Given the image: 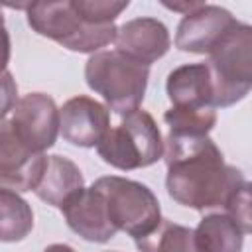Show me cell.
I'll list each match as a JSON object with an SVG mask.
<instances>
[{
    "label": "cell",
    "instance_id": "cell-1",
    "mask_svg": "<svg viewBox=\"0 0 252 252\" xmlns=\"http://www.w3.org/2000/svg\"><path fill=\"white\" fill-rule=\"evenodd\" d=\"M165 187L173 201L195 211L222 209L230 193L244 183L242 171L224 163L209 136H169L163 142Z\"/></svg>",
    "mask_w": 252,
    "mask_h": 252
},
{
    "label": "cell",
    "instance_id": "cell-2",
    "mask_svg": "<svg viewBox=\"0 0 252 252\" xmlns=\"http://www.w3.org/2000/svg\"><path fill=\"white\" fill-rule=\"evenodd\" d=\"M150 69L114 51H96L85 65L89 89L104 98L110 110L126 116L140 108L148 87Z\"/></svg>",
    "mask_w": 252,
    "mask_h": 252
},
{
    "label": "cell",
    "instance_id": "cell-3",
    "mask_svg": "<svg viewBox=\"0 0 252 252\" xmlns=\"http://www.w3.org/2000/svg\"><path fill=\"white\" fill-rule=\"evenodd\" d=\"M207 55L213 106L224 108L242 100L252 87V28L238 22Z\"/></svg>",
    "mask_w": 252,
    "mask_h": 252
},
{
    "label": "cell",
    "instance_id": "cell-4",
    "mask_svg": "<svg viewBox=\"0 0 252 252\" xmlns=\"http://www.w3.org/2000/svg\"><path fill=\"white\" fill-rule=\"evenodd\" d=\"M28 24L33 32L43 37L57 41L59 45L81 51L94 53L96 49L108 45L116 37V26H94L83 20L71 2H33L26 6Z\"/></svg>",
    "mask_w": 252,
    "mask_h": 252
},
{
    "label": "cell",
    "instance_id": "cell-5",
    "mask_svg": "<svg viewBox=\"0 0 252 252\" xmlns=\"http://www.w3.org/2000/svg\"><path fill=\"white\" fill-rule=\"evenodd\" d=\"M96 152L108 165L130 171L148 167L163 158V140L156 120L138 108L122 116L118 126L108 128Z\"/></svg>",
    "mask_w": 252,
    "mask_h": 252
},
{
    "label": "cell",
    "instance_id": "cell-6",
    "mask_svg": "<svg viewBox=\"0 0 252 252\" xmlns=\"http://www.w3.org/2000/svg\"><path fill=\"white\" fill-rule=\"evenodd\" d=\"M106 203V213L116 230H124L134 240L150 234L161 220L158 197L144 183L108 175L93 183Z\"/></svg>",
    "mask_w": 252,
    "mask_h": 252
},
{
    "label": "cell",
    "instance_id": "cell-7",
    "mask_svg": "<svg viewBox=\"0 0 252 252\" xmlns=\"http://www.w3.org/2000/svg\"><path fill=\"white\" fill-rule=\"evenodd\" d=\"M8 120L16 136L35 154H43L57 140L59 108L43 93H30L18 98Z\"/></svg>",
    "mask_w": 252,
    "mask_h": 252
},
{
    "label": "cell",
    "instance_id": "cell-8",
    "mask_svg": "<svg viewBox=\"0 0 252 252\" xmlns=\"http://www.w3.org/2000/svg\"><path fill=\"white\" fill-rule=\"evenodd\" d=\"M47 156L30 150L14 132L10 120H0V187L16 193L33 191L43 175Z\"/></svg>",
    "mask_w": 252,
    "mask_h": 252
},
{
    "label": "cell",
    "instance_id": "cell-9",
    "mask_svg": "<svg viewBox=\"0 0 252 252\" xmlns=\"http://www.w3.org/2000/svg\"><path fill=\"white\" fill-rule=\"evenodd\" d=\"M236 24L238 20L228 10L213 4H201L179 22L175 47L187 53H209Z\"/></svg>",
    "mask_w": 252,
    "mask_h": 252
},
{
    "label": "cell",
    "instance_id": "cell-10",
    "mask_svg": "<svg viewBox=\"0 0 252 252\" xmlns=\"http://www.w3.org/2000/svg\"><path fill=\"white\" fill-rule=\"evenodd\" d=\"M110 128V114L104 104L91 96L69 98L59 108V132L65 142L79 148H94Z\"/></svg>",
    "mask_w": 252,
    "mask_h": 252
},
{
    "label": "cell",
    "instance_id": "cell-11",
    "mask_svg": "<svg viewBox=\"0 0 252 252\" xmlns=\"http://www.w3.org/2000/svg\"><path fill=\"white\" fill-rule=\"evenodd\" d=\"M116 51L150 67L163 57L171 45L167 28L156 18H134L116 28Z\"/></svg>",
    "mask_w": 252,
    "mask_h": 252
},
{
    "label": "cell",
    "instance_id": "cell-12",
    "mask_svg": "<svg viewBox=\"0 0 252 252\" xmlns=\"http://www.w3.org/2000/svg\"><path fill=\"white\" fill-rule=\"evenodd\" d=\"M61 213L71 230L89 242H108L118 232L108 219L104 197L93 185L73 195L61 207Z\"/></svg>",
    "mask_w": 252,
    "mask_h": 252
},
{
    "label": "cell",
    "instance_id": "cell-13",
    "mask_svg": "<svg viewBox=\"0 0 252 252\" xmlns=\"http://www.w3.org/2000/svg\"><path fill=\"white\" fill-rule=\"evenodd\" d=\"M165 89L173 106H185V108L213 106V83L205 63H191L173 69L167 77Z\"/></svg>",
    "mask_w": 252,
    "mask_h": 252
},
{
    "label": "cell",
    "instance_id": "cell-14",
    "mask_svg": "<svg viewBox=\"0 0 252 252\" xmlns=\"http://www.w3.org/2000/svg\"><path fill=\"white\" fill-rule=\"evenodd\" d=\"M85 187L81 169L63 156H47L43 175L33 189V193L45 201L61 209L73 195H77Z\"/></svg>",
    "mask_w": 252,
    "mask_h": 252
},
{
    "label": "cell",
    "instance_id": "cell-15",
    "mask_svg": "<svg viewBox=\"0 0 252 252\" xmlns=\"http://www.w3.org/2000/svg\"><path fill=\"white\" fill-rule=\"evenodd\" d=\"M193 236L199 252H240L246 234L234 219L224 213H215L201 219Z\"/></svg>",
    "mask_w": 252,
    "mask_h": 252
},
{
    "label": "cell",
    "instance_id": "cell-16",
    "mask_svg": "<svg viewBox=\"0 0 252 252\" xmlns=\"http://www.w3.org/2000/svg\"><path fill=\"white\" fill-rule=\"evenodd\" d=\"M33 228V213L16 191L0 187V242H20Z\"/></svg>",
    "mask_w": 252,
    "mask_h": 252
},
{
    "label": "cell",
    "instance_id": "cell-17",
    "mask_svg": "<svg viewBox=\"0 0 252 252\" xmlns=\"http://www.w3.org/2000/svg\"><path fill=\"white\" fill-rule=\"evenodd\" d=\"M140 252H199L193 230L161 219L159 224L146 236L136 238Z\"/></svg>",
    "mask_w": 252,
    "mask_h": 252
},
{
    "label": "cell",
    "instance_id": "cell-18",
    "mask_svg": "<svg viewBox=\"0 0 252 252\" xmlns=\"http://www.w3.org/2000/svg\"><path fill=\"white\" fill-rule=\"evenodd\" d=\"M163 120L169 126V136H207L217 124V110L213 106H171L165 110Z\"/></svg>",
    "mask_w": 252,
    "mask_h": 252
},
{
    "label": "cell",
    "instance_id": "cell-19",
    "mask_svg": "<svg viewBox=\"0 0 252 252\" xmlns=\"http://www.w3.org/2000/svg\"><path fill=\"white\" fill-rule=\"evenodd\" d=\"M128 0L114 2V0H73L75 10L94 26H110L114 20L122 14V10L128 8Z\"/></svg>",
    "mask_w": 252,
    "mask_h": 252
},
{
    "label": "cell",
    "instance_id": "cell-20",
    "mask_svg": "<svg viewBox=\"0 0 252 252\" xmlns=\"http://www.w3.org/2000/svg\"><path fill=\"white\" fill-rule=\"evenodd\" d=\"M18 102V87L10 71L0 73V120L12 112V108Z\"/></svg>",
    "mask_w": 252,
    "mask_h": 252
},
{
    "label": "cell",
    "instance_id": "cell-21",
    "mask_svg": "<svg viewBox=\"0 0 252 252\" xmlns=\"http://www.w3.org/2000/svg\"><path fill=\"white\" fill-rule=\"evenodd\" d=\"M8 61H10V35L4 24H0V73L6 71Z\"/></svg>",
    "mask_w": 252,
    "mask_h": 252
},
{
    "label": "cell",
    "instance_id": "cell-22",
    "mask_svg": "<svg viewBox=\"0 0 252 252\" xmlns=\"http://www.w3.org/2000/svg\"><path fill=\"white\" fill-rule=\"evenodd\" d=\"M201 4L203 2H163L165 8L175 10V12H183V16L189 14V12H193V10H197Z\"/></svg>",
    "mask_w": 252,
    "mask_h": 252
},
{
    "label": "cell",
    "instance_id": "cell-23",
    "mask_svg": "<svg viewBox=\"0 0 252 252\" xmlns=\"http://www.w3.org/2000/svg\"><path fill=\"white\" fill-rule=\"evenodd\" d=\"M43 252H75V250L71 246H67V244H51Z\"/></svg>",
    "mask_w": 252,
    "mask_h": 252
},
{
    "label": "cell",
    "instance_id": "cell-24",
    "mask_svg": "<svg viewBox=\"0 0 252 252\" xmlns=\"http://www.w3.org/2000/svg\"><path fill=\"white\" fill-rule=\"evenodd\" d=\"M0 24H4V14H2V6H0Z\"/></svg>",
    "mask_w": 252,
    "mask_h": 252
}]
</instances>
